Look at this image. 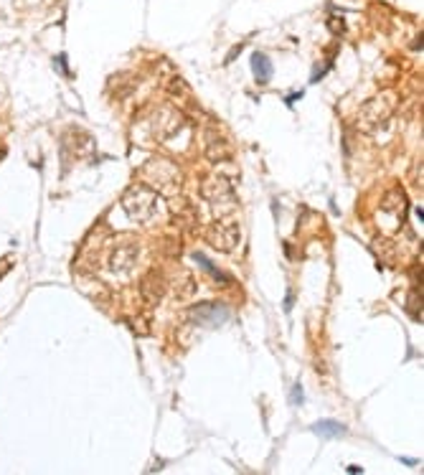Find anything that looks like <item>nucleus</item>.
I'll use <instances>...</instances> for the list:
<instances>
[{
    "mask_svg": "<svg viewBox=\"0 0 424 475\" xmlns=\"http://www.w3.org/2000/svg\"><path fill=\"white\" fill-rule=\"evenodd\" d=\"M193 259H196V262H201V267H204L209 274H213L216 279H221V282H224V285H229V282H231V279H229V274H224V272H221L218 267H213V265L209 262V259H206L204 254H201V252H196V254H193Z\"/></svg>",
    "mask_w": 424,
    "mask_h": 475,
    "instance_id": "nucleus-4",
    "label": "nucleus"
},
{
    "mask_svg": "<svg viewBox=\"0 0 424 475\" xmlns=\"http://www.w3.org/2000/svg\"><path fill=\"white\" fill-rule=\"evenodd\" d=\"M252 71H254V76H257L259 84H267V81L272 79V61L267 59L264 54L257 51V54L252 56Z\"/></svg>",
    "mask_w": 424,
    "mask_h": 475,
    "instance_id": "nucleus-3",
    "label": "nucleus"
},
{
    "mask_svg": "<svg viewBox=\"0 0 424 475\" xmlns=\"http://www.w3.org/2000/svg\"><path fill=\"white\" fill-rule=\"evenodd\" d=\"M348 473H363V468H358V465H348Z\"/></svg>",
    "mask_w": 424,
    "mask_h": 475,
    "instance_id": "nucleus-6",
    "label": "nucleus"
},
{
    "mask_svg": "<svg viewBox=\"0 0 424 475\" xmlns=\"http://www.w3.org/2000/svg\"><path fill=\"white\" fill-rule=\"evenodd\" d=\"M302 402H305L302 386H300V384H295V389H292V404H302Z\"/></svg>",
    "mask_w": 424,
    "mask_h": 475,
    "instance_id": "nucleus-5",
    "label": "nucleus"
},
{
    "mask_svg": "<svg viewBox=\"0 0 424 475\" xmlns=\"http://www.w3.org/2000/svg\"><path fill=\"white\" fill-rule=\"evenodd\" d=\"M312 432L323 440H336V437H343L346 435V424L336 422V419H320L312 424Z\"/></svg>",
    "mask_w": 424,
    "mask_h": 475,
    "instance_id": "nucleus-2",
    "label": "nucleus"
},
{
    "mask_svg": "<svg viewBox=\"0 0 424 475\" xmlns=\"http://www.w3.org/2000/svg\"><path fill=\"white\" fill-rule=\"evenodd\" d=\"M193 318L206 323V326H218V323H224L229 318V310L221 308V305H211V302H204V305H198L193 310Z\"/></svg>",
    "mask_w": 424,
    "mask_h": 475,
    "instance_id": "nucleus-1",
    "label": "nucleus"
}]
</instances>
